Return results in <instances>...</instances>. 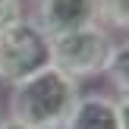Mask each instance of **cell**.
Returning <instances> with one entry per match:
<instances>
[{"label":"cell","mask_w":129,"mask_h":129,"mask_svg":"<svg viewBox=\"0 0 129 129\" xmlns=\"http://www.w3.org/2000/svg\"><path fill=\"white\" fill-rule=\"evenodd\" d=\"M79 82L63 76L60 69L44 66L35 76L10 88V113L6 117L28 129H63L69 110L79 101Z\"/></svg>","instance_id":"6da1fadb"},{"label":"cell","mask_w":129,"mask_h":129,"mask_svg":"<svg viewBox=\"0 0 129 129\" xmlns=\"http://www.w3.org/2000/svg\"><path fill=\"white\" fill-rule=\"evenodd\" d=\"M47 47H50V66L60 69L69 79L82 82V79L104 76L107 63H110L113 50H117V38L107 28L91 22V25H85L79 31L50 38Z\"/></svg>","instance_id":"7a4b0ae2"},{"label":"cell","mask_w":129,"mask_h":129,"mask_svg":"<svg viewBox=\"0 0 129 129\" xmlns=\"http://www.w3.org/2000/svg\"><path fill=\"white\" fill-rule=\"evenodd\" d=\"M44 66H50V47L41 28L28 16L0 31V82L3 85L13 88Z\"/></svg>","instance_id":"3957f363"},{"label":"cell","mask_w":129,"mask_h":129,"mask_svg":"<svg viewBox=\"0 0 129 129\" xmlns=\"http://www.w3.org/2000/svg\"><path fill=\"white\" fill-rule=\"evenodd\" d=\"M31 22L41 28V35L60 38L69 31H79L94 22V3L91 0H35V16Z\"/></svg>","instance_id":"277c9868"},{"label":"cell","mask_w":129,"mask_h":129,"mask_svg":"<svg viewBox=\"0 0 129 129\" xmlns=\"http://www.w3.org/2000/svg\"><path fill=\"white\" fill-rule=\"evenodd\" d=\"M63 129H129L126 98H113V94H104V91L79 94Z\"/></svg>","instance_id":"5b68a950"},{"label":"cell","mask_w":129,"mask_h":129,"mask_svg":"<svg viewBox=\"0 0 129 129\" xmlns=\"http://www.w3.org/2000/svg\"><path fill=\"white\" fill-rule=\"evenodd\" d=\"M94 3V25L113 31L129 28V0H91Z\"/></svg>","instance_id":"8992f818"},{"label":"cell","mask_w":129,"mask_h":129,"mask_svg":"<svg viewBox=\"0 0 129 129\" xmlns=\"http://www.w3.org/2000/svg\"><path fill=\"white\" fill-rule=\"evenodd\" d=\"M104 76H107V82L117 88V98H126V91H129V47H126L123 38L117 41V50H113Z\"/></svg>","instance_id":"52a82bcc"},{"label":"cell","mask_w":129,"mask_h":129,"mask_svg":"<svg viewBox=\"0 0 129 129\" xmlns=\"http://www.w3.org/2000/svg\"><path fill=\"white\" fill-rule=\"evenodd\" d=\"M25 19V0H0V31Z\"/></svg>","instance_id":"ba28073f"},{"label":"cell","mask_w":129,"mask_h":129,"mask_svg":"<svg viewBox=\"0 0 129 129\" xmlns=\"http://www.w3.org/2000/svg\"><path fill=\"white\" fill-rule=\"evenodd\" d=\"M0 129H28V126H22V123H16V120L3 117V120H0Z\"/></svg>","instance_id":"9c48e42d"}]
</instances>
